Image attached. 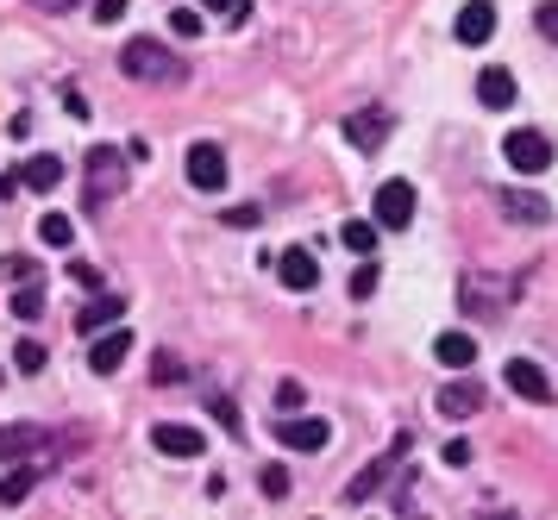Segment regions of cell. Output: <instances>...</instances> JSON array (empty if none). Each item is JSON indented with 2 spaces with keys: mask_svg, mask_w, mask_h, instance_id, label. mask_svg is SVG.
<instances>
[{
  "mask_svg": "<svg viewBox=\"0 0 558 520\" xmlns=\"http://www.w3.org/2000/svg\"><path fill=\"white\" fill-rule=\"evenodd\" d=\"M502 376H508V389H515L521 401H533V408H540V401H552V376L533 364V358H508Z\"/></svg>",
  "mask_w": 558,
  "mask_h": 520,
  "instance_id": "obj_8",
  "label": "cell"
},
{
  "mask_svg": "<svg viewBox=\"0 0 558 520\" xmlns=\"http://www.w3.org/2000/svg\"><path fill=\"white\" fill-rule=\"evenodd\" d=\"M352 295H358V301H364V295H377V270H370V264L352 276Z\"/></svg>",
  "mask_w": 558,
  "mask_h": 520,
  "instance_id": "obj_34",
  "label": "cell"
},
{
  "mask_svg": "<svg viewBox=\"0 0 558 520\" xmlns=\"http://www.w3.org/2000/svg\"><path fill=\"white\" fill-rule=\"evenodd\" d=\"M502 157H508V170L540 176V170H552V138H546V132H527V126H515V132L502 138Z\"/></svg>",
  "mask_w": 558,
  "mask_h": 520,
  "instance_id": "obj_2",
  "label": "cell"
},
{
  "mask_svg": "<svg viewBox=\"0 0 558 520\" xmlns=\"http://www.w3.org/2000/svg\"><path fill=\"white\" fill-rule=\"evenodd\" d=\"M477 101L490 107V113H502V107H515V76H508L502 63H490V69H483V76H477Z\"/></svg>",
  "mask_w": 558,
  "mask_h": 520,
  "instance_id": "obj_14",
  "label": "cell"
},
{
  "mask_svg": "<svg viewBox=\"0 0 558 520\" xmlns=\"http://www.w3.org/2000/svg\"><path fill=\"white\" fill-rule=\"evenodd\" d=\"M201 7H214V13H232V19H245V0H201Z\"/></svg>",
  "mask_w": 558,
  "mask_h": 520,
  "instance_id": "obj_36",
  "label": "cell"
},
{
  "mask_svg": "<svg viewBox=\"0 0 558 520\" xmlns=\"http://www.w3.org/2000/svg\"><path fill=\"white\" fill-rule=\"evenodd\" d=\"M126 358H132V333H126L120 320H113V326H101V333H95V345H88V370H95V376H113Z\"/></svg>",
  "mask_w": 558,
  "mask_h": 520,
  "instance_id": "obj_4",
  "label": "cell"
},
{
  "mask_svg": "<svg viewBox=\"0 0 558 520\" xmlns=\"http://www.w3.org/2000/svg\"><path fill=\"white\" fill-rule=\"evenodd\" d=\"M258 483H264L270 502H283V495H289V470H283V464H264V477H258Z\"/></svg>",
  "mask_w": 558,
  "mask_h": 520,
  "instance_id": "obj_26",
  "label": "cell"
},
{
  "mask_svg": "<svg viewBox=\"0 0 558 520\" xmlns=\"http://www.w3.org/2000/svg\"><path fill=\"white\" fill-rule=\"evenodd\" d=\"M0 276H7V282H32L38 264H32V257H7V264H0Z\"/></svg>",
  "mask_w": 558,
  "mask_h": 520,
  "instance_id": "obj_28",
  "label": "cell"
},
{
  "mask_svg": "<svg viewBox=\"0 0 558 520\" xmlns=\"http://www.w3.org/2000/svg\"><path fill=\"white\" fill-rule=\"evenodd\" d=\"M120 69H126L132 82H157V88H176V82H182V63H176L157 38H132L126 51H120Z\"/></svg>",
  "mask_w": 558,
  "mask_h": 520,
  "instance_id": "obj_1",
  "label": "cell"
},
{
  "mask_svg": "<svg viewBox=\"0 0 558 520\" xmlns=\"http://www.w3.org/2000/svg\"><path fill=\"white\" fill-rule=\"evenodd\" d=\"M120 13H126V0H95V19H101V26H113Z\"/></svg>",
  "mask_w": 558,
  "mask_h": 520,
  "instance_id": "obj_35",
  "label": "cell"
},
{
  "mask_svg": "<svg viewBox=\"0 0 558 520\" xmlns=\"http://www.w3.org/2000/svg\"><path fill=\"white\" fill-rule=\"evenodd\" d=\"M214 420H226V433H245V420H239V408H232V401H226V395L214 401Z\"/></svg>",
  "mask_w": 558,
  "mask_h": 520,
  "instance_id": "obj_30",
  "label": "cell"
},
{
  "mask_svg": "<svg viewBox=\"0 0 558 520\" xmlns=\"http://www.w3.org/2000/svg\"><path fill=\"white\" fill-rule=\"evenodd\" d=\"M496 201H502V214L521 220V226H546V220H552V207H546L540 195H521V188H502Z\"/></svg>",
  "mask_w": 558,
  "mask_h": 520,
  "instance_id": "obj_16",
  "label": "cell"
},
{
  "mask_svg": "<svg viewBox=\"0 0 558 520\" xmlns=\"http://www.w3.org/2000/svg\"><path fill=\"white\" fill-rule=\"evenodd\" d=\"M170 26H176V38H195V32H201V13H195V7H176Z\"/></svg>",
  "mask_w": 558,
  "mask_h": 520,
  "instance_id": "obj_27",
  "label": "cell"
},
{
  "mask_svg": "<svg viewBox=\"0 0 558 520\" xmlns=\"http://www.w3.org/2000/svg\"><path fill=\"white\" fill-rule=\"evenodd\" d=\"M402 452H408V433H402V439L389 445V458H377V464H370V470H364V477H358L352 489H345V502H370V495L383 489V477H389V470H395V458H402Z\"/></svg>",
  "mask_w": 558,
  "mask_h": 520,
  "instance_id": "obj_15",
  "label": "cell"
},
{
  "mask_svg": "<svg viewBox=\"0 0 558 520\" xmlns=\"http://www.w3.org/2000/svg\"><path fill=\"white\" fill-rule=\"evenodd\" d=\"M38 477H44L38 464H19V470H7V477H0V508H19V502H26V495L38 489Z\"/></svg>",
  "mask_w": 558,
  "mask_h": 520,
  "instance_id": "obj_20",
  "label": "cell"
},
{
  "mask_svg": "<svg viewBox=\"0 0 558 520\" xmlns=\"http://www.w3.org/2000/svg\"><path fill=\"white\" fill-rule=\"evenodd\" d=\"M433 358L446 364V370H471L477 364V339L471 333H439L433 339Z\"/></svg>",
  "mask_w": 558,
  "mask_h": 520,
  "instance_id": "obj_18",
  "label": "cell"
},
{
  "mask_svg": "<svg viewBox=\"0 0 558 520\" xmlns=\"http://www.w3.org/2000/svg\"><path fill=\"white\" fill-rule=\"evenodd\" d=\"M533 19H540V32H546V38L558 44V0H546V7H540V13H533Z\"/></svg>",
  "mask_w": 558,
  "mask_h": 520,
  "instance_id": "obj_31",
  "label": "cell"
},
{
  "mask_svg": "<svg viewBox=\"0 0 558 520\" xmlns=\"http://www.w3.org/2000/svg\"><path fill=\"white\" fill-rule=\"evenodd\" d=\"M32 7H44V13H69L76 0H32Z\"/></svg>",
  "mask_w": 558,
  "mask_h": 520,
  "instance_id": "obj_37",
  "label": "cell"
},
{
  "mask_svg": "<svg viewBox=\"0 0 558 520\" xmlns=\"http://www.w3.org/2000/svg\"><path fill=\"white\" fill-rule=\"evenodd\" d=\"M370 220H377V226H389V232H402V226L414 220V182L389 176V182L377 188V207H370Z\"/></svg>",
  "mask_w": 558,
  "mask_h": 520,
  "instance_id": "obj_3",
  "label": "cell"
},
{
  "mask_svg": "<svg viewBox=\"0 0 558 520\" xmlns=\"http://www.w3.org/2000/svg\"><path fill=\"white\" fill-rule=\"evenodd\" d=\"M477 408H483V383H471V376H458V383L439 389V414H446V420H464Z\"/></svg>",
  "mask_w": 558,
  "mask_h": 520,
  "instance_id": "obj_13",
  "label": "cell"
},
{
  "mask_svg": "<svg viewBox=\"0 0 558 520\" xmlns=\"http://www.w3.org/2000/svg\"><path fill=\"white\" fill-rule=\"evenodd\" d=\"M345 138H352L358 151H377L383 138H389V113L383 107H358L352 120H345Z\"/></svg>",
  "mask_w": 558,
  "mask_h": 520,
  "instance_id": "obj_10",
  "label": "cell"
},
{
  "mask_svg": "<svg viewBox=\"0 0 558 520\" xmlns=\"http://www.w3.org/2000/svg\"><path fill=\"white\" fill-rule=\"evenodd\" d=\"M120 314H126V301H120V295H101V301H88L82 314H76V333H88V339H95L101 326H113Z\"/></svg>",
  "mask_w": 558,
  "mask_h": 520,
  "instance_id": "obj_19",
  "label": "cell"
},
{
  "mask_svg": "<svg viewBox=\"0 0 558 520\" xmlns=\"http://www.w3.org/2000/svg\"><path fill=\"white\" fill-rule=\"evenodd\" d=\"M44 439H51L44 427H0V458H26V452H38Z\"/></svg>",
  "mask_w": 558,
  "mask_h": 520,
  "instance_id": "obj_21",
  "label": "cell"
},
{
  "mask_svg": "<svg viewBox=\"0 0 558 520\" xmlns=\"http://www.w3.org/2000/svg\"><path fill=\"white\" fill-rule=\"evenodd\" d=\"M69 276H76L82 289H101V270H95V264H82V257H76V264H69Z\"/></svg>",
  "mask_w": 558,
  "mask_h": 520,
  "instance_id": "obj_33",
  "label": "cell"
},
{
  "mask_svg": "<svg viewBox=\"0 0 558 520\" xmlns=\"http://www.w3.org/2000/svg\"><path fill=\"white\" fill-rule=\"evenodd\" d=\"M120 182H126V157L113 151V145H95V151H88V201L113 195Z\"/></svg>",
  "mask_w": 558,
  "mask_h": 520,
  "instance_id": "obj_5",
  "label": "cell"
},
{
  "mask_svg": "<svg viewBox=\"0 0 558 520\" xmlns=\"http://www.w3.org/2000/svg\"><path fill=\"white\" fill-rule=\"evenodd\" d=\"M151 445L164 458H201V427H182V420H164V427L151 433Z\"/></svg>",
  "mask_w": 558,
  "mask_h": 520,
  "instance_id": "obj_11",
  "label": "cell"
},
{
  "mask_svg": "<svg viewBox=\"0 0 558 520\" xmlns=\"http://www.w3.org/2000/svg\"><path fill=\"white\" fill-rule=\"evenodd\" d=\"M226 151L220 145H189V182L201 188V195H214V188H226Z\"/></svg>",
  "mask_w": 558,
  "mask_h": 520,
  "instance_id": "obj_7",
  "label": "cell"
},
{
  "mask_svg": "<svg viewBox=\"0 0 558 520\" xmlns=\"http://www.w3.org/2000/svg\"><path fill=\"white\" fill-rule=\"evenodd\" d=\"M38 239L51 251H69V239H76V226H69V214H44L38 220Z\"/></svg>",
  "mask_w": 558,
  "mask_h": 520,
  "instance_id": "obj_22",
  "label": "cell"
},
{
  "mask_svg": "<svg viewBox=\"0 0 558 520\" xmlns=\"http://www.w3.org/2000/svg\"><path fill=\"white\" fill-rule=\"evenodd\" d=\"M151 376H157V383H182V370H176L170 351H157V370H151Z\"/></svg>",
  "mask_w": 558,
  "mask_h": 520,
  "instance_id": "obj_32",
  "label": "cell"
},
{
  "mask_svg": "<svg viewBox=\"0 0 558 520\" xmlns=\"http://www.w3.org/2000/svg\"><path fill=\"white\" fill-rule=\"evenodd\" d=\"M276 439H283L289 452H320V445L333 439V427L314 420V414H289V420H276Z\"/></svg>",
  "mask_w": 558,
  "mask_h": 520,
  "instance_id": "obj_6",
  "label": "cell"
},
{
  "mask_svg": "<svg viewBox=\"0 0 558 520\" xmlns=\"http://www.w3.org/2000/svg\"><path fill=\"white\" fill-rule=\"evenodd\" d=\"M57 182H63V163H57L51 151H38V157L19 163V188H38V195H51Z\"/></svg>",
  "mask_w": 558,
  "mask_h": 520,
  "instance_id": "obj_17",
  "label": "cell"
},
{
  "mask_svg": "<svg viewBox=\"0 0 558 520\" xmlns=\"http://www.w3.org/2000/svg\"><path fill=\"white\" fill-rule=\"evenodd\" d=\"M339 239H345V251L370 257V251H377V226H370V220H345V232H339Z\"/></svg>",
  "mask_w": 558,
  "mask_h": 520,
  "instance_id": "obj_23",
  "label": "cell"
},
{
  "mask_svg": "<svg viewBox=\"0 0 558 520\" xmlns=\"http://www.w3.org/2000/svg\"><path fill=\"white\" fill-rule=\"evenodd\" d=\"M44 314V295L32 289V282H19V295H13V320H38Z\"/></svg>",
  "mask_w": 558,
  "mask_h": 520,
  "instance_id": "obj_25",
  "label": "cell"
},
{
  "mask_svg": "<svg viewBox=\"0 0 558 520\" xmlns=\"http://www.w3.org/2000/svg\"><path fill=\"white\" fill-rule=\"evenodd\" d=\"M226 226H239V232H251V226H258L264 214H258V207H226V214H220Z\"/></svg>",
  "mask_w": 558,
  "mask_h": 520,
  "instance_id": "obj_29",
  "label": "cell"
},
{
  "mask_svg": "<svg viewBox=\"0 0 558 520\" xmlns=\"http://www.w3.org/2000/svg\"><path fill=\"white\" fill-rule=\"evenodd\" d=\"M276 276H283V289H295V295H308L314 282H320V264H314V251H301V245H289L283 257H276Z\"/></svg>",
  "mask_w": 558,
  "mask_h": 520,
  "instance_id": "obj_9",
  "label": "cell"
},
{
  "mask_svg": "<svg viewBox=\"0 0 558 520\" xmlns=\"http://www.w3.org/2000/svg\"><path fill=\"white\" fill-rule=\"evenodd\" d=\"M13 364H19V370H26V376H38L44 364H51V351H44L38 339H19V345H13Z\"/></svg>",
  "mask_w": 558,
  "mask_h": 520,
  "instance_id": "obj_24",
  "label": "cell"
},
{
  "mask_svg": "<svg viewBox=\"0 0 558 520\" xmlns=\"http://www.w3.org/2000/svg\"><path fill=\"white\" fill-rule=\"evenodd\" d=\"M458 44H490L496 38V7H490V0H471V7H464L458 13Z\"/></svg>",
  "mask_w": 558,
  "mask_h": 520,
  "instance_id": "obj_12",
  "label": "cell"
}]
</instances>
